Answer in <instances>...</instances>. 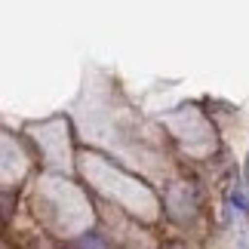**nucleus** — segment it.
Listing matches in <instances>:
<instances>
[{"label": "nucleus", "instance_id": "obj_2", "mask_svg": "<svg viewBox=\"0 0 249 249\" xmlns=\"http://www.w3.org/2000/svg\"><path fill=\"white\" fill-rule=\"evenodd\" d=\"M234 203H237V206H240V209H246V206H249V200H246L243 194H234Z\"/></svg>", "mask_w": 249, "mask_h": 249}, {"label": "nucleus", "instance_id": "obj_1", "mask_svg": "<svg viewBox=\"0 0 249 249\" xmlns=\"http://www.w3.org/2000/svg\"><path fill=\"white\" fill-rule=\"evenodd\" d=\"M71 249H108V243H105V237H99V234H83L71 243Z\"/></svg>", "mask_w": 249, "mask_h": 249}]
</instances>
